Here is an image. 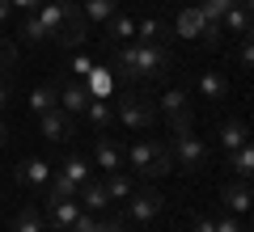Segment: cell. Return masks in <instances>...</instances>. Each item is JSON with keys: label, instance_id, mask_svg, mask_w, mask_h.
Wrapping results in <instances>:
<instances>
[{"label": "cell", "instance_id": "ee69618b", "mask_svg": "<svg viewBox=\"0 0 254 232\" xmlns=\"http://www.w3.org/2000/svg\"><path fill=\"white\" fill-rule=\"evenodd\" d=\"M4 143H9V127L0 123V148H4Z\"/></svg>", "mask_w": 254, "mask_h": 232}, {"label": "cell", "instance_id": "484cf974", "mask_svg": "<svg viewBox=\"0 0 254 232\" xmlns=\"http://www.w3.org/2000/svg\"><path fill=\"white\" fill-rule=\"evenodd\" d=\"M242 143H250V131H246L242 118H229V123L220 127V148L233 152V148H242Z\"/></svg>", "mask_w": 254, "mask_h": 232}, {"label": "cell", "instance_id": "f6af8a7d", "mask_svg": "<svg viewBox=\"0 0 254 232\" xmlns=\"http://www.w3.org/2000/svg\"><path fill=\"white\" fill-rule=\"evenodd\" d=\"M64 232H68V228H64Z\"/></svg>", "mask_w": 254, "mask_h": 232}, {"label": "cell", "instance_id": "7bdbcfd3", "mask_svg": "<svg viewBox=\"0 0 254 232\" xmlns=\"http://www.w3.org/2000/svg\"><path fill=\"white\" fill-rule=\"evenodd\" d=\"M9 17H13V4H9V0H0V26H9Z\"/></svg>", "mask_w": 254, "mask_h": 232}, {"label": "cell", "instance_id": "9c48e42d", "mask_svg": "<svg viewBox=\"0 0 254 232\" xmlns=\"http://www.w3.org/2000/svg\"><path fill=\"white\" fill-rule=\"evenodd\" d=\"M76 215H81V203H76V198H47V215L43 220L51 224V232H64Z\"/></svg>", "mask_w": 254, "mask_h": 232}, {"label": "cell", "instance_id": "5bb4252c", "mask_svg": "<svg viewBox=\"0 0 254 232\" xmlns=\"http://www.w3.org/2000/svg\"><path fill=\"white\" fill-rule=\"evenodd\" d=\"M89 93H85L81 81H60V110H68V114H85V106H89Z\"/></svg>", "mask_w": 254, "mask_h": 232}, {"label": "cell", "instance_id": "d4e9b609", "mask_svg": "<svg viewBox=\"0 0 254 232\" xmlns=\"http://www.w3.org/2000/svg\"><path fill=\"white\" fill-rule=\"evenodd\" d=\"M161 110L165 118H174V114H190V89H170V93H161Z\"/></svg>", "mask_w": 254, "mask_h": 232}, {"label": "cell", "instance_id": "6da1fadb", "mask_svg": "<svg viewBox=\"0 0 254 232\" xmlns=\"http://www.w3.org/2000/svg\"><path fill=\"white\" fill-rule=\"evenodd\" d=\"M174 72V51L161 43H115L110 46V76L119 85L148 81V76H170Z\"/></svg>", "mask_w": 254, "mask_h": 232}, {"label": "cell", "instance_id": "d6986e66", "mask_svg": "<svg viewBox=\"0 0 254 232\" xmlns=\"http://www.w3.org/2000/svg\"><path fill=\"white\" fill-rule=\"evenodd\" d=\"M26 106L34 110V114H43V110H55V106H60V81H43L34 93H30Z\"/></svg>", "mask_w": 254, "mask_h": 232}, {"label": "cell", "instance_id": "f546056e", "mask_svg": "<svg viewBox=\"0 0 254 232\" xmlns=\"http://www.w3.org/2000/svg\"><path fill=\"white\" fill-rule=\"evenodd\" d=\"M17 34L26 38L30 46H34V43H47V30H43V21H38V13H26V17H21V26H17Z\"/></svg>", "mask_w": 254, "mask_h": 232}, {"label": "cell", "instance_id": "52a82bcc", "mask_svg": "<svg viewBox=\"0 0 254 232\" xmlns=\"http://www.w3.org/2000/svg\"><path fill=\"white\" fill-rule=\"evenodd\" d=\"M85 38H89V21H85L81 9H76L72 17H68V21L51 34V43L60 46V55H72V51H81V46H85Z\"/></svg>", "mask_w": 254, "mask_h": 232}, {"label": "cell", "instance_id": "83f0119b", "mask_svg": "<svg viewBox=\"0 0 254 232\" xmlns=\"http://www.w3.org/2000/svg\"><path fill=\"white\" fill-rule=\"evenodd\" d=\"M81 198L85 207H89V211H102V207L110 203V194H106V186H102V182H81Z\"/></svg>", "mask_w": 254, "mask_h": 232}, {"label": "cell", "instance_id": "8fae6325", "mask_svg": "<svg viewBox=\"0 0 254 232\" xmlns=\"http://www.w3.org/2000/svg\"><path fill=\"white\" fill-rule=\"evenodd\" d=\"M220 203H225L233 215H246L250 211V182H242V178L225 182V186H220Z\"/></svg>", "mask_w": 254, "mask_h": 232}, {"label": "cell", "instance_id": "ab89813d", "mask_svg": "<svg viewBox=\"0 0 254 232\" xmlns=\"http://www.w3.org/2000/svg\"><path fill=\"white\" fill-rule=\"evenodd\" d=\"M13 101V85H9V76H0V110Z\"/></svg>", "mask_w": 254, "mask_h": 232}, {"label": "cell", "instance_id": "4fadbf2b", "mask_svg": "<svg viewBox=\"0 0 254 232\" xmlns=\"http://www.w3.org/2000/svg\"><path fill=\"white\" fill-rule=\"evenodd\" d=\"M174 34H178V38H199V43H203V34H208V17H203V13L190 4V9L178 13V21H174Z\"/></svg>", "mask_w": 254, "mask_h": 232}, {"label": "cell", "instance_id": "2e32d148", "mask_svg": "<svg viewBox=\"0 0 254 232\" xmlns=\"http://www.w3.org/2000/svg\"><path fill=\"white\" fill-rule=\"evenodd\" d=\"M195 93H199L203 101H225L229 97V81L220 72H203L199 81H195Z\"/></svg>", "mask_w": 254, "mask_h": 232}, {"label": "cell", "instance_id": "7c38bea8", "mask_svg": "<svg viewBox=\"0 0 254 232\" xmlns=\"http://www.w3.org/2000/svg\"><path fill=\"white\" fill-rule=\"evenodd\" d=\"M93 165H98L102 173L123 169V148H119L115 139H106V135H98V139H93Z\"/></svg>", "mask_w": 254, "mask_h": 232}, {"label": "cell", "instance_id": "74e56055", "mask_svg": "<svg viewBox=\"0 0 254 232\" xmlns=\"http://www.w3.org/2000/svg\"><path fill=\"white\" fill-rule=\"evenodd\" d=\"M165 123H170V131L178 135V131H190V127H195V118H190V114H174V118H165Z\"/></svg>", "mask_w": 254, "mask_h": 232}, {"label": "cell", "instance_id": "d590c367", "mask_svg": "<svg viewBox=\"0 0 254 232\" xmlns=\"http://www.w3.org/2000/svg\"><path fill=\"white\" fill-rule=\"evenodd\" d=\"M237 63H242L246 72H250V63H254V46H250V34H242V46H237Z\"/></svg>", "mask_w": 254, "mask_h": 232}, {"label": "cell", "instance_id": "4316f807", "mask_svg": "<svg viewBox=\"0 0 254 232\" xmlns=\"http://www.w3.org/2000/svg\"><path fill=\"white\" fill-rule=\"evenodd\" d=\"M76 9H81V17L93 26V21L115 17V13H119V0H85V4H76Z\"/></svg>", "mask_w": 254, "mask_h": 232}, {"label": "cell", "instance_id": "ac0fdd59", "mask_svg": "<svg viewBox=\"0 0 254 232\" xmlns=\"http://www.w3.org/2000/svg\"><path fill=\"white\" fill-rule=\"evenodd\" d=\"M81 85H85L89 97H115V76H110V68H89V76Z\"/></svg>", "mask_w": 254, "mask_h": 232}, {"label": "cell", "instance_id": "836d02e7", "mask_svg": "<svg viewBox=\"0 0 254 232\" xmlns=\"http://www.w3.org/2000/svg\"><path fill=\"white\" fill-rule=\"evenodd\" d=\"M13 63H17V51H13V43H4V38H0V76H9Z\"/></svg>", "mask_w": 254, "mask_h": 232}, {"label": "cell", "instance_id": "44dd1931", "mask_svg": "<svg viewBox=\"0 0 254 232\" xmlns=\"http://www.w3.org/2000/svg\"><path fill=\"white\" fill-rule=\"evenodd\" d=\"M174 38V30L165 26V21H157V17H144V21H136V43H170Z\"/></svg>", "mask_w": 254, "mask_h": 232}, {"label": "cell", "instance_id": "cb8c5ba5", "mask_svg": "<svg viewBox=\"0 0 254 232\" xmlns=\"http://www.w3.org/2000/svg\"><path fill=\"white\" fill-rule=\"evenodd\" d=\"M225 156H229V169H233V178L250 182V173H254V148H250V143H242V148L225 152Z\"/></svg>", "mask_w": 254, "mask_h": 232}, {"label": "cell", "instance_id": "8d00e7d4", "mask_svg": "<svg viewBox=\"0 0 254 232\" xmlns=\"http://www.w3.org/2000/svg\"><path fill=\"white\" fill-rule=\"evenodd\" d=\"M93 232H127V220H123V215H115V220H98Z\"/></svg>", "mask_w": 254, "mask_h": 232}, {"label": "cell", "instance_id": "1f68e13d", "mask_svg": "<svg viewBox=\"0 0 254 232\" xmlns=\"http://www.w3.org/2000/svg\"><path fill=\"white\" fill-rule=\"evenodd\" d=\"M195 9H199L208 21H220L229 9H233V0H195Z\"/></svg>", "mask_w": 254, "mask_h": 232}, {"label": "cell", "instance_id": "e575fe53", "mask_svg": "<svg viewBox=\"0 0 254 232\" xmlns=\"http://www.w3.org/2000/svg\"><path fill=\"white\" fill-rule=\"evenodd\" d=\"M216 232H250V228H246V220H237V215H220Z\"/></svg>", "mask_w": 254, "mask_h": 232}, {"label": "cell", "instance_id": "5b68a950", "mask_svg": "<svg viewBox=\"0 0 254 232\" xmlns=\"http://www.w3.org/2000/svg\"><path fill=\"white\" fill-rule=\"evenodd\" d=\"M161 207H165V198L157 194V190H131V194H127V215L123 220H131V224H140V228H144V224H153L157 215H161Z\"/></svg>", "mask_w": 254, "mask_h": 232}, {"label": "cell", "instance_id": "ba28073f", "mask_svg": "<svg viewBox=\"0 0 254 232\" xmlns=\"http://www.w3.org/2000/svg\"><path fill=\"white\" fill-rule=\"evenodd\" d=\"M34 13H38V21H43L47 38H51L55 30H60L64 21H68V17H72V13H76V4H72V0H43V4H38Z\"/></svg>", "mask_w": 254, "mask_h": 232}, {"label": "cell", "instance_id": "e0dca14e", "mask_svg": "<svg viewBox=\"0 0 254 232\" xmlns=\"http://www.w3.org/2000/svg\"><path fill=\"white\" fill-rule=\"evenodd\" d=\"M102 26H106V43L110 46H115V43H131V38H136V21L127 17V13H115V17H106Z\"/></svg>", "mask_w": 254, "mask_h": 232}, {"label": "cell", "instance_id": "4dcf8cb0", "mask_svg": "<svg viewBox=\"0 0 254 232\" xmlns=\"http://www.w3.org/2000/svg\"><path fill=\"white\" fill-rule=\"evenodd\" d=\"M60 173H68L72 182H89V156H68L60 165Z\"/></svg>", "mask_w": 254, "mask_h": 232}, {"label": "cell", "instance_id": "7402d4cb", "mask_svg": "<svg viewBox=\"0 0 254 232\" xmlns=\"http://www.w3.org/2000/svg\"><path fill=\"white\" fill-rule=\"evenodd\" d=\"M81 194V182H72L68 173L51 169V178H47V198H76Z\"/></svg>", "mask_w": 254, "mask_h": 232}, {"label": "cell", "instance_id": "30bf717a", "mask_svg": "<svg viewBox=\"0 0 254 232\" xmlns=\"http://www.w3.org/2000/svg\"><path fill=\"white\" fill-rule=\"evenodd\" d=\"M85 123L93 127V135H106L110 127H115V101L110 97H93L89 106H85Z\"/></svg>", "mask_w": 254, "mask_h": 232}, {"label": "cell", "instance_id": "f35d334b", "mask_svg": "<svg viewBox=\"0 0 254 232\" xmlns=\"http://www.w3.org/2000/svg\"><path fill=\"white\" fill-rule=\"evenodd\" d=\"M93 224H98V220H93V215H85V211H81V215H76L72 224H68V232H93Z\"/></svg>", "mask_w": 254, "mask_h": 232}, {"label": "cell", "instance_id": "d6a6232c", "mask_svg": "<svg viewBox=\"0 0 254 232\" xmlns=\"http://www.w3.org/2000/svg\"><path fill=\"white\" fill-rule=\"evenodd\" d=\"M89 68H93L89 55H76V51H72V59H68V72H72L76 81H85V76H89Z\"/></svg>", "mask_w": 254, "mask_h": 232}, {"label": "cell", "instance_id": "8992f818", "mask_svg": "<svg viewBox=\"0 0 254 232\" xmlns=\"http://www.w3.org/2000/svg\"><path fill=\"white\" fill-rule=\"evenodd\" d=\"M38 127H43V135L51 143H72L76 139V114H68V110H43L38 114Z\"/></svg>", "mask_w": 254, "mask_h": 232}, {"label": "cell", "instance_id": "603a6c76", "mask_svg": "<svg viewBox=\"0 0 254 232\" xmlns=\"http://www.w3.org/2000/svg\"><path fill=\"white\" fill-rule=\"evenodd\" d=\"M102 186H106V194L115 198V203H127V194L136 190V182H131V173H123V169H110Z\"/></svg>", "mask_w": 254, "mask_h": 232}, {"label": "cell", "instance_id": "3957f363", "mask_svg": "<svg viewBox=\"0 0 254 232\" xmlns=\"http://www.w3.org/2000/svg\"><path fill=\"white\" fill-rule=\"evenodd\" d=\"M170 152H174V169H182V173H199V169H208V143H203L199 135L178 131V135L170 139Z\"/></svg>", "mask_w": 254, "mask_h": 232}, {"label": "cell", "instance_id": "b9f144b4", "mask_svg": "<svg viewBox=\"0 0 254 232\" xmlns=\"http://www.w3.org/2000/svg\"><path fill=\"white\" fill-rule=\"evenodd\" d=\"M9 4H13V9H21V13H34L43 0H9Z\"/></svg>", "mask_w": 254, "mask_h": 232}, {"label": "cell", "instance_id": "f1b7e54d", "mask_svg": "<svg viewBox=\"0 0 254 232\" xmlns=\"http://www.w3.org/2000/svg\"><path fill=\"white\" fill-rule=\"evenodd\" d=\"M43 211L38 207H21L17 215H13V232H43Z\"/></svg>", "mask_w": 254, "mask_h": 232}, {"label": "cell", "instance_id": "277c9868", "mask_svg": "<svg viewBox=\"0 0 254 232\" xmlns=\"http://www.w3.org/2000/svg\"><path fill=\"white\" fill-rule=\"evenodd\" d=\"M165 143L161 139H136L131 148H123V165L131 173H140V178H153L157 173V156H161Z\"/></svg>", "mask_w": 254, "mask_h": 232}, {"label": "cell", "instance_id": "7a4b0ae2", "mask_svg": "<svg viewBox=\"0 0 254 232\" xmlns=\"http://www.w3.org/2000/svg\"><path fill=\"white\" fill-rule=\"evenodd\" d=\"M110 101H115V123H123L127 131H153V123H157V101L153 97H144L136 89H123Z\"/></svg>", "mask_w": 254, "mask_h": 232}, {"label": "cell", "instance_id": "60d3db41", "mask_svg": "<svg viewBox=\"0 0 254 232\" xmlns=\"http://www.w3.org/2000/svg\"><path fill=\"white\" fill-rule=\"evenodd\" d=\"M190 232H216V220H208V215H199V220L190 224Z\"/></svg>", "mask_w": 254, "mask_h": 232}, {"label": "cell", "instance_id": "ffe728a7", "mask_svg": "<svg viewBox=\"0 0 254 232\" xmlns=\"http://www.w3.org/2000/svg\"><path fill=\"white\" fill-rule=\"evenodd\" d=\"M47 178H51V165L38 161V156H30V161L17 165V182L21 186H47Z\"/></svg>", "mask_w": 254, "mask_h": 232}, {"label": "cell", "instance_id": "9a60e30c", "mask_svg": "<svg viewBox=\"0 0 254 232\" xmlns=\"http://www.w3.org/2000/svg\"><path fill=\"white\" fill-rule=\"evenodd\" d=\"M220 30H229V34H250V0H233V9L220 17Z\"/></svg>", "mask_w": 254, "mask_h": 232}]
</instances>
